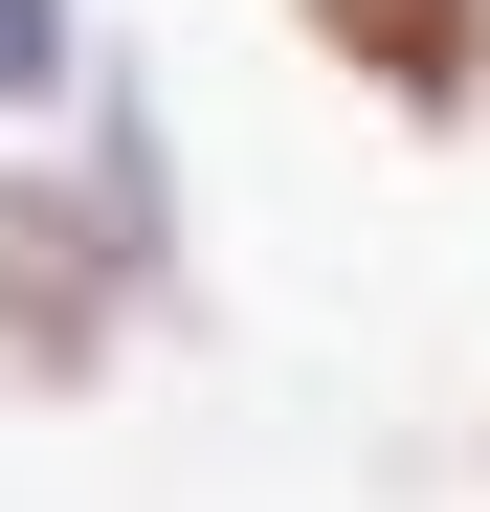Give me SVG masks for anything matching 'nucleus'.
Segmentation results:
<instances>
[{"mask_svg": "<svg viewBox=\"0 0 490 512\" xmlns=\"http://www.w3.org/2000/svg\"><path fill=\"white\" fill-rule=\"evenodd\" d=\"M156 312H179V268H156L90 179H23V156H0V401H90Z\"/></svg>", "mask_w": 490, "mask_h": 512, "instance_id": "f257e3e1", "label": "nucleus"}, {"mask_svg": "<svg viewBox=\"0 0 490 512\" xmlns=\"http://www.w3.org/2000/svg\"><path fill=\"white\" fill-rule=\"evenodd\" d=\"M290 23H312V67L379 90L401 134H468V112H490V0H290Z\"/></svg>", "mask_w": 490, "mask_h": 512, "instance_id": "f03ea898", "label": "nucleus"}, {"mask_svg": "<svg viewBox=\"0 0 490 512\" xmlns=\"http://www.w3.org/2000/svg\"><path fill=\"white\" fill-rule=\"evenodd\" d=\"M90 90V23H67V0H0V112H67Z\"/></svg>", "mask_w": 490, "mask_h": 512, "instance_id": "7ed1b4c3", "label": "nucleus"}]
</instances>
